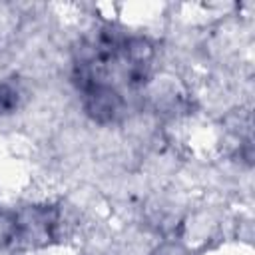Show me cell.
Returning a JSON list of instances; mask_svg holds the SVG:
<instances>
[{
    "instance_id": "cell-1",
    "label": "cell",
    "mask_w": 255,
    "mask_h": 255,
    "mask_svg": "<svg viewBox=\"0 0 255 255\" xmlns=\"http://www.w3.org/2000/svg\"><path fill=\"white\" fill-rule=\"evenodd\" d=\"M124 96L120 90L108 82H100L90 90L82 92V108L84 114L98 126L114 124L124 114Z\"/></svg>"
},
{
    "instance_id": "cell-2",
    "label": "cell",
    "mask_w": 255,
    "mask_h": 255,
    "mask_svg": "<svg viewBox=\"0 0 255 255\" xmlns=\"http://www.w3.org/2000/svg\"><path fill=\"white\" fill-rule=\"evenodd\" d=\"M20 106V92L10 82H0V118L10 116Z\"/></svg>"
},
{
    "instance_id": "cell-3",
    "label": "cell",
    "mask_w": 255,
    "mask_h": 255,
    "mask_svg": "<svg viewBox=\"0 0 255 255\" xmlns=\"http://www.w3.org/2000/svg\"><path fill=\"white\" fill-rule=\"evenodd\" d=\"M157 255H191L181 243H163L157 249Z\"/></svg>"
}]
</instances>
